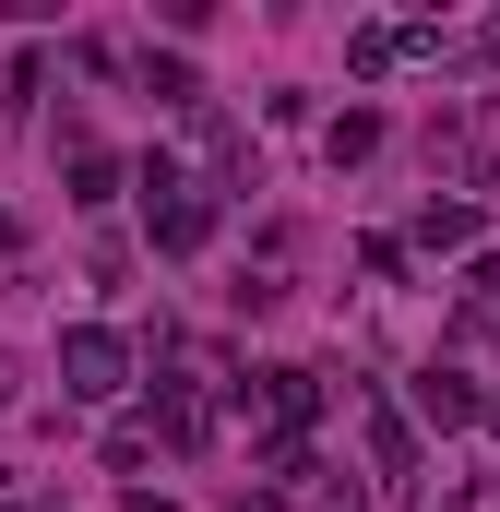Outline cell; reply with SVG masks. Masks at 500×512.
Wrapping results in <instances>:
<instances>
[{"instance_id": "1", "label": "cell", "mask_w": 500, "mask_h": 512, "mask_svg": "<svg viewBox=\"0 0 500 512\" xmlns=\"http://www.w3.org/2000/svg\"><path fill=\"white\" fill-rule=\"evenodd\" d=\"M429 155H441V167H453V179H500V108H465V120L441 131V143H429Z\"/></svg>"}, {"instance_id": "2", "label": "cell", "mask_w": 500, "mask_h": 512, "mask_svg": "<svg viewBox=\"0 0 500 512\" xmlns=\"http://www.w3.org/2000/svg\"><path fill=\"white\" fill-rule=\"evenodd\" d=\"M60 370L72 393H120V334H60Z\"/></svg>"}, {"instance_id": "3", "label": "cell", "mask_w": 500, "mask_h": 512, "mask_svg": "<svg viewBox=\"0 0 500 512\" xmlns=\"http://www.w3.org/2000/svg\"><path fill=\"white\" fill-rule=\"evenodd\" d=\"M417 417H429V429H465V417H477L465 370H417Z\"/></svg>"}, {"instance_id": "4", "label": "cell", "mask_w": 500, "mask_h": 512, "mask_svg": "<svg viewBox=\"0 0 500 512\" xmlns=\"http://www.w3.org/2000/svg\"><path fill=\"white\" fill-rule=\"evenodd\" d=\"M155 239H167V251H191V239H203V203H191L167 167H155Z\"/></svg>"}]
</instances>
